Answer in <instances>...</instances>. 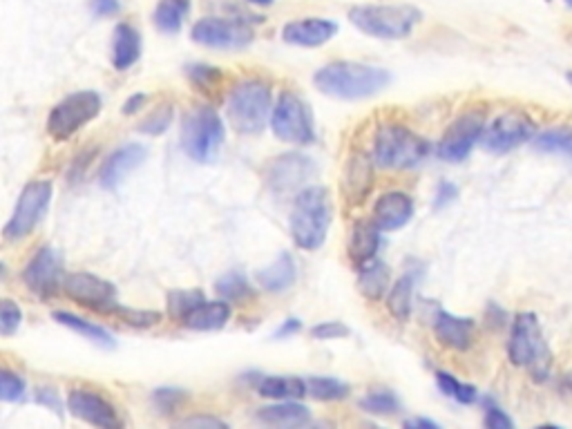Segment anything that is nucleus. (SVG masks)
I'll return each instance as SVG.
<instances>
[{
    "label": "nucleus",
    "mask_w": 572,
    "mask_h": 429,
    "mask_svg": "<svg viewBox=\"0 0 572 429\" xmlns=\"http://www.w3.org/2000/svg\"><path fill=\"white\" fill-rule=\"evenodd\" d=\"M313 83L331 99L360 101L383 92L392 83V74L367 63L338 61L320 68L313 76Z\"/></svg>",
    "instance_id": "nucleus-1"
},
{
    "label": "nucleus",
    "mask_w": 572,
    "mask_h": 429,
    "mask_svg": "<svg viewBox=\"0 0 572 429\" xmlns=\"http://www.w3.org/2000/svg\"><path fill=\"white\" fill-rule=\"evenodd\" d=\"M331 217L333 206L327 188L311 186L300 190L289 222L293 242L304 251H318L327 242Z\"/></svg>",
    "instance_id": "nucleus-2"
},
{
    "label": "nucleus",
    "mask_w": 572,
    "mask_h": 429,
    "mask_svg": "<svg viewBox=\"0 0 572 429\" xmlns=\"http://www.w3.org/2000/svg\"><path fill=\"white\" fill-rule=\"evenodd\" d=\"M429 143L396 123H387L378 130L374 141V161L387 170H412L425 164Z\"/></svg>",
    "instance_id": "nucleus-3"
},
{
    "label": "nucleus",
    "mask_w": 572,
    "mask_h": 429,
    "mask_svg": "<svg viewBox=\"0 0 572 429\" xmlns=\"http://www.w3.org/2000/svg\"><path fill=\"white\" fill-rule=\"evenodd\" d=\"M349 21L362 34L392 41L412 34L423 14L412 5H358L349 12Z\"/></svg>",
    "instance_id": "nucleus-4"
},
{
    "label": "nucleus",
    "mask_w": 572,
    "mask_h": 429,
    "mask_svg": "<svg viewBox=\"0 0 572 429\" xmlns=\"http://www.w3.org/2000/svg\"><path fill=\"white\" fill-rule=\"evenodd\" d=\"M508 354L514 365L528 369L537 380L548 378L550 349L546 340H543L535 313H519V316L514 318Z\"/></svg>",
    "instance_id": "nucleus-5"
},
{
    "label": "nucleus",
    "mask_w": 572,
    "mask_h": 429,
    "mask_svg": "<svg viewBox=\"0 0 572 429\" xmlns=\"http://www.w3.org/2000/svg\"><path fill=\"white\" fill-rule=\"evenodd\" d=\"M228 121L240 135H260L271 112V88L262 81H242L228 97Z\"/></svg>",
    "instance_id": "nucleus-6"
},
{
    "label": "nucleus",
    "mask_w": 572,
    "mask_h": 429,
    "mask_svg": "<svg viewBox=\"0 0 572 429\" xmlns=\"http://www.w3.org/2000/svg\"><path fill=\"white\" fill-rule=\"evenodd\" d=\"M222 143L224 123L215 108L202 106L186 114L184 123H181V148L190 159L199 161V164H211L219 155Z\"/></svg>",
    "instance_id": "nucleus-7"
},
{
    "label": "nucleus",
    "mask_w": 572,
    "mask_h": 429,
    "mask_svg": "<svg viewBox=\"0 0 572 429\" xmlns=\"http://www.w3.org/2000/svg\"><path fill=\"white\" fill-rule=\"evenodd\" d=\"M101 97L92 90L74 92L52 108L47 117V135L54 141H65L76 135L83 126L99 117Z\"/></svg>",
    "instance_id": "nucleus-8"
},
{
    "label": "nucleus",
    "mask_w": 572,
    "mask_h": 429,
    "mask_svg": "<svg viewBox=\"0 0 572 429\" xmlns=\"http://www.w3.org/2000/svg\"><path fill=\"white\" fill-rule=\"evenodd\" d=\"M271 130L280 141L295 143V146H307V143L316 139L311 110L307 103L293 92H284L278 106L273 108Z\"/></svg>",
    "instance_id": "nucleus-9"
},
{
    "label": "nucleus",
    "mask_w": 572,
    "mask_h": 429,
    "mask_svg": "<svg viewBox=\"0 0 572 429\" xmlns=\"http://www.w3.org/2000/svg\"><path fill=\"white\" fill-rule=\"evenodd\" d=\"M52 202V184L50 181H30L18 197L14 215L5 226V237L9 242H18L30 235L36 224L41 222L47 206Z\"/></svg>",
    "instance_id": "nucleus-10"
},
{
    "label": "nucleus",
    "mask_w": 572,
    "mask_h": 429,
    "mask_svg": "<svg viewBox=\"0 0 572 429\" xmlns=\"http://www.w3.org/2000/svg\"><path fill=\"white\" fill-rule=\"evenodd\" d=\"M532 135H535L532 119H528L523 112H505L483 130L481 143L488 152L503 155V152H510L519 148L521 143L530 141Z\"/></svg>",
    "instance_id": "nucleus-11"
},
{
    "label": "nucleus",
    "mask_w": 572,
    "mask_h": 429,
    "mask_svg": "<svg viewBox=\"0 0 572 429\" xmlns=\"http://www.w3.org/2000/svg\"><path fill=\"white\" fill-rule=\"evenodd\" d=\"M193 41L213 50H242L253 41V32L244 21L208 16L195 23Z\"/></svg>",
    "instance_id": "nucleus-12"
},
{
    "label": "nucleus",
    "mask_w": 572,
    "mask_h": 429,
    "mask_svg": "<svg viewBox=\"0 0 572 429\" xmlns=\"http://www.w3.org/2000/svg\"><path fill=\"white\" fill-rule=\"evenodd\" d=\"M485 114L483 112H465L456 119L438 143V157L452 164H459L470 155L474 143L483 137Z\"/></svg>",
    "instance_id": "nucleus-13"
},
{
    "label": "nucleus",
    "mask_w": 572,
    "mask_h": 429,
    "mask_svg": "<svg viewBox=\"0 0 572 429\" xmlns=\"http://www.w3.org/2000/svg\"><path fill=\"white\" fill-rule=\"evenodd\" d=\"M63 291L70 300L88 309H99L110 313L117 300V289L108 280H101L90 273H72L63 282Z\"/></svg>",
    "instance_id": "nucleus-14"
},
{
    "label": "nucleus",
    "mask_w": 572,
    "mask_h": 429,
    "mask_svg": "<svg viewBox=\"0 0 572 429\" xmlns=\"http://www.w3.org/2000/svg\"><path fill=\"white\" fill-rule=\"evenodd\" d=\"M63 278V255L54 246H43L23 271V282L32 293L47 298L56 293Z\"/></svg>",
    "instance_id": "nucleus-15"
},
{
    "label": "nucleus",
    "mask_w": 572,
    "mask_h": 429,
    "mask_svg": "<svg viewBox=\"0 0 572 429\" xmlns=\"http://www.w3.org/2000/svg\"><path fill=\"white\" fill-rule=\"evenodd\" d=\"M313 173H316L313 159L298 155V152H289V155H282L271 161L266 179H269V188L273 193L286 195L307 184Z\"/></svg>",
    "instance_id": "nucleus-16"
},
{
    "label": "nucleus",
    "mask_w": 572,
    "mask_h": 429,
    "mask_svg": "<svg viewBox=\"0 0 572 429\" xmlns=\"http://www.w3.org/2000/svg\"><path fill=\"white\" fill-rule=\"evenodd\" d=\"M70 414L79 418V421L94 425V427H121L117 416V409L106 398L99 396L90 389H72L68 396Z\"/></svg>",
    "instance_id": "nucleus-17"
},
{
    "label": "nucleus",
    "mask_w": 572,
    "mask_h": 429,
    "mask_svg": "<svg viewBox=\"0 0 572 429\" xmlns=\"http://www.w3.org/2000/svg\"><path fill=\"white\" fill-rule=\"evenodd\" d=\"M146 157L148 150L139 146V143H128V146L114 150L112 155L103 161V166L99 170V184L106 190L119 188L123 184V179L130 173H135L143 161H146Z\"/></svg>",
    "instance_id": "nucleus-18"
},
{
    "label": "nucleus",
    "mask_w": 572,
    "mask_h": 429,
    "mask_svg": "<svg viewBox=\"0 0 572 429\" xmlns=\"http://www.w3.org/2000/svg\"><path fill=\"white\" fill-rule=\"evenodd\" d=\"M374 188V161L362 152L351 155L345 175H342V195H345L347 204L358 206L367 199V195Z\"/></svg>",
    "instance_id": "nucleus-19"
},
{
    "label": "nucleus",
    "mask_w": 572,
    "mask_h": 429,
    "mask_svg": "<svg viewBox=\"0 0 572 429\" xmlns=\"http://www.w3.org/2000/svg\"><path fill=\"white\" fill-rule=\"evenodd\" d=\"M338 34V25L327 18H307V21H293L284 25L282 38L286 43L298 47H320L329 43Z\"/></svg>",
    "instance_id": "nucleus-20"
},
{
    "label": "nucleus",
    "mask_w": 572,
    "mask_h": 429,
    "mask_svg": "<svg viewBox=\"0 0 572 429\" xmlns=\"http://www.w3.org/2000/svg\"><path fill=\"white\" fill-rule=\"evenodd\" d=\"M414 215V202L407 193H385L374 206V222L380 231H398Z\"/></svg>",
    "instance_id": "nucleus-21"
},
{
    "label": "nucleus",
    "mask_w": 572,
    "mask_h": 429,
    "mask_svg": "<svg viewBox=\"0 0 572 429\" xmlns=\"http://www.w3.org/2000/svg\"><path fill=\"white\" fill-rule=\"evenodd\" d=\"M434 333L443 347L465 351L472 345L474 320L452 316V313L447 311H438L434 318Z\"/></svg>",
    "instance_id": "nucleus-22"
},
{
    "label": "nucleus",
    "mask_w": 572,
    "mask_h": 429,
    "mask_svg": "<svg viewBox=\"0 0 572 429\" xmlns=\"http://www.w3.org/2000/svg\"><path fill=\"white\" fill-rule=\"evenodd\" d=\"M141 56V34L128 23L114 27L112 34V65L119 72L130 70Z\"/></svg>",
    "instance_id": "nucleus-23"
},
{
    "label": "nucleus",
    "mask_w": 572,
    "mask_h": 429,
    "mask_svg": "<svg viewBox=\"0 0 572 429\" xmlns=\"http://www.w3.org/2000/svg\"><path fill=\"white\" fill-rule=\"evenodd\" d=\"M380 246V228L371 222H356L349 237V257L356 266L374 260Z\"/></svg>",
    "instance_id": "nucleus-24"
},
{
    "label": "nucleus",
    "mask_w": 572,
    "mask_h": 429,
    "mask_svg": "<svg viewBox=\"0 0 572 429\" xmlns=\"http://www.w3.org/2000/svg\"><path fill=\"white\" fill-rule=\"evenodd\" d=\"M295 278H298V269H295L293 257L286 251L275 257V262L271 266H266V269L257 273V282H260L264 291L271 293L289 291Z\"/></svg>",
    "instance_id": "nucleus-25"
},
{
    "label": "nucleus",
    "mask_w": 572,
    "mask_h": 429,
    "mask_svg": "<svg viewBox=\"0 0 572 429\" xmlns=\"http://www.w3.org/2000/svg\"><path fill=\"white\" fill-rule=\"evenodd\" d=\"M257 418H260L264 425L271 427H300L311 421V414L304 405L291 403V400H280L278 405L262 407L260 412H257Z\"/></svg>",
    "instance_id": "nucleus-26"
},
{
    "label": "nucleus",
    "mask_w": 572,
    "mask_h": 429,
    "mask_svg": "<svg viewBox=\"0 0 572 429\" xmlns=\"http://www.w3.org/2000/svg\"><path fill=\"white\" fill-rule=\"evenodd\" d=\"M228 318H231V304L224 302V300H217V302L204 300L184 320V324L193 331H217V329L226 327Z\"/></svg>",
    "instance_id": "nucleus-27"
},
{
    "label": "nucleus",
    "mask_w": 572,
    "mask_h": 429,
    "mask_svg": "<svg viewBox=\"0 0 572 429\" xmlns=\"http://www.w3.org/2000/svg\"><path fill=\"white\" fill-rule=\"evenodd\" d=\"M358 289L367 300L378 302L389 289V269L385 262L369 260L358 266Z\"/></svg>",
    "instance_id": "nucleus-28"
},
{
    "label": "nucleus",
    "mask_w": 572,
    "mask_h": 429,
    "mask_svg": "<svg viewBox=\"0 0 572 429\" xmlns=\"http://www.w3.org/2000/svg\"><path fill=\"white\" fill-rule=\"evenodd\" d=\"M54 320L59 322V324H63V327L76 331L85 340H90V342H94V345H99L101 349H114V347H117V340H114V336L108 329H103V327H99V324L74 316V313L56 311Z\"/></svg>",
    "instance_id": "nucleus-29"
},
{
    "label": "nucleus",
    "mask_w": 572,
    "mask_h": 429,
    "mask_svg": "<svg viewBox=\"0 0 572 429\" xmlns=\"http://www.w3.org/2000/svg\"><path fill=\"white\" fill-rule=\"evenodd\" d=\"M257 392L273 400H295L309 394L307 380L295 376H266L257 385Z\"/></svg>",
    "instance_id": "nucleus-30"
},
{
    "label": "nucleus",
    "mask_w": 572,
    "mask_h": 429,
    "mask_svg": "<svg viewBox=\"0 0 572 429\" xmlns=\"http://www.w3.org/2000/svg\"><path fill=\"white\" fill-rule=\"evenodd\" d=\"M414 286L416 278L412 273H405L403 278H398L389 291L387 309L398 322H407L412 316V298H414Z\"/></svg>",
    "instance_id": "nucleus-31"
},
{
    "label": "nucleus",
    "mask_w": 572,
    "mask_h": 429,
    "mask_svg": "<svg viewBox=\"0 0 572 429\" xmlns=\"http://www.w3.org/2000/svg\"><path fill=\"white\" fill-rule=\"evenodd\" d=\"M188 9V0H159L155 9L157 30L164 34H177L181 25H184V18L188 16Z\"/></svg>",
    "instance_id": "nucleus-32"
},
{
    "label": "nucleus",
    "mask_w": 572,
    "mask_h": 429,
    "mask_svg": "<svg viewBox=\"0 0 572 429\" xmlns=\"http://www.w3.org/2000/svg\"><path fill=\"white\" fill-rule=\"evenodd\" d=\"M202 302H204V293L197 289L168 293V316L177 322H184Z\"/></svg>",
    "instance_id": "nucleus-33"
},
{
    "label": "nucleus",
    "mask_w": 572,
    "mask_h": 429,
    "mask_svg": "<svg viewBox=\"0 0 572 429\" xmlns=\"http://www.w3.org/2000/svg\"><path fill=\"white\" fill-rule=\"evenodd\" d=\"M307 389L309 396H313L316 400H342L349 396V385L329 376L307 378Z\"/></svg>",
    "instance_id": "nucleus-34"
},
{
    "label": "nucleus",
    "mask_w": 572,
    "mask_h": 429,
    "mask_svg": "<svg viewBox=\"0 0 572 429\" xmlns=\"http://www.w3.org/2000/svg\"><path fill=\"white\" fill-rule=\"evenodd\" d=\"M215 289L228 302H240L251 295V284L242 271H228L217 280Z\"/></svg>",
    "instance_id": "nucleus-35"
},
{
    "label": "nucleus",
    "mask_w": 572,
    "mask_h": 429,
    "mask_svg": "<svg viewBox=\"0 0 572 429\" xmlns=\"http://www.w3.org/2000/svg\"><path fill=\"white\" fill-rule=\"evenodd\" d=\"M360 409L374 416H392L398 414L400 400L392 392H369L365 398H360Z\"/></svg>",
    "instance_id": "nucleus-36"
},
{
    "label": "nucleus",
    "mask_w": 572,
    "mask_h": 429,
    "mask_svg": "<svg viewBox=\"0 0 572 429\" xmlns=\"http://www.w3.org/2000/svg\"><path fill=\"white\" fill-rule=\"evenodd\" d=\"M436 383H438V387H441V392H443L445 396L454 398L456 403L472 405L474 400H476V387L461 383V380H456L454 376L445 374V371H438V374H436Z\"/></svg>",
    "instance_id": "nucleus-37"
},
{
    "label": "nucleus",
    "mask_w": 572,
    "mask_h": 429,
    "mask_svg": "<svg viewBox=\"0 0 572 429\" xmlns=\"http://www.w3.org/2000/svg\"><path fill=\"white\" fill-rule=\"evenodd\" d=\"M535 148L541 152H566L572 155V132L570 130H548L535 139Z\"/></svg>",
    "instance_id": "nucleus-38"
},
{
    "label": "nucleus",
    "mask_w": 572,
    "mask_h": 429,
    "mask_svg": "<svg viewBox=\"0 0 572 429\" xmlns=\"http://www.w3.org/2000/svg\"><path fill=\"white\" fill-rule=\"evenodd\" d=\"M25 396V380L14 374V371L5 369L3 374H0V398L5 400V403H18V400H23Z\"/></svg>",
    "instance_id": "nucleus-39"
},
{
    "label": "nucleus",
    "mask_w": 572,
    "mask_h": 429,
    "mask_svg": "<svg viewBox=\"0 0 572 429\" xmlns=\"http://www.w3.org/2000/svg\"><path fill=\"white\" fill-rule=\"evenodd\" d=\"M110 313H117L119 318L126 320L132 327H152V324L161 322L159 311H137V309H123L119 304H114Z\"/></svg>",
    "instance_id": "nucleus-40"
},
{
    "label": "nucleus",
    "mask_w": 572,
    "mask_h": 429,
    "mask_svg": "<svg viewBox=\"0 0 572 429\" xmlns=\"http://www.w3.org/2000/svg\"><path fill=\"white\" fill-rule=\"evenodd\" d=\"M173 117H175V112L170 106L157 108L148 119H143L139 130L146 132V135H161V132H166L170 123H173Z\"/></svg>",
    "instance_id": "nucleus-41"
},
{
    "label": "nucleus",
    "mask_w": 572,
    "mask_h": 429,
    "mask_svg": "<svg viewBox=\"0 0 572 429\" xmlns=\"http://www.w3.org/2000/svg\"><path fill=\"white\" fill-rule=\"evenodd\" d=\"M21 320H23V313L18 309V304H14L12 300H3L0 304V333L3 336H12V333L18 331L21 327Z\"/></svg>",
    "instance_id": "nucleus-42"
},
{
    "label": "nucleus",
    "mask_w": 572,
    "mask_h": 429,
    "mask_svg": "<svg viewBox=\"0 0 572 429\" xmlns=\"http://www.w3.org/2000/svg\"><path fill=\"white\" fill-rule=\"evenodd\" d=\"M188 76L195 88H202V90H211L213 85L222 81V72H219L217 68H208V65H190Z\"/></svg>",
    "instance_id": "nucleus-43"
},
{
    "label": "nucleus",
    "mask_w": 572,
    "mask_h": 429,
    "mask_svg": "<svg viewBox=\"0 0 572 429\" xmlns=\"http://www.w3.org/2000/svg\"><path fill=\"white\" fill-rule=\"evenodd\" d=\"M152 400H155V407L159 409V412L173 414L175 409L186 400V392H181V389H157Z\"/></svg>",
    "instance_id": "nucleus-44"
},
{
    "label": "nucleus",
    "mask_w": 572,
    "mask_h": 429,
    "mask_svg": "<svg viewBox=\"0 0 572 429\" xmlns=\"http://www.w3.org/2000/svg\"><path fill=\"white\" fill-rule=\"evenodd\" d=\"M349 327L342 322H322L311 329V336L316 340H338L349 336Z\"/></svg>",
    "instance_id": "nucleus-45"
},
{
    "label": "nucleus",
    "mask_w": 572,
    "mask_h": 429,
    "mask_svg": "<svg viewBox=\"0 0 572 429\" xmlns=\"http://www.w3.org/2000/svg\"><path fill=\"white\" fill-rule=\"evenodd\" d=\"M485 427H490V429H512L514 423H512V418L503 412V409L490 407L488 412H485Z\"/></svg>",
    "instance_id": "nucleus-46"
},
{
    "label": "nucleus",
    "mask_w": 572,
    "mask_h": 429,
    "mask_svg": "<svg viewBox=\"0 0 572 429\" xmlns=\"http://www.w3.org/2000/svg\"><path fill=\"white\" fill-rule=\"evenodd\" d=\"M90 9H92L94 16L106 18V16L119 14L121 3H119V0H90Z\"/></svg>",
    "instance_id": "nucleus-47"
},
{
    "label": "nucleus",
    "mask_w": 572,
    "mask_h": 429,
    "mask_svg": "<svg viewBox=\"0 0 572 429\" xmlns=\"http://www.w3.org/2000/svg\"><path fill=\"white\" fill-rule=\"evenodd\" d=\"M456 195H459V188H456L454 184H450V181H443V184L438 186V190H436L434 206H436V208H445L447 204L454 202Z\"/></svg>",
    "instance_id": "nucleus-48"
},
{
    "label": "nucleus",
    "mask_w": 572,
    "mask_h": 429,
    "mask_svg": "<svg viewBox=\"0 0 572 429\" xmlns=\"http://www.w3.org/2000/svg\"><path fill=\"white\" fill-rule=\"evenodd\" d=\"M181 427H206V429H215V427H226V423L217 421V418H208V416H197V418H186V421H179Z\"/></svg>",
    "instance_id": "nucleus-49"
},
{
    "label": "nucleus",
    "mask_w": 572,
    "mask_h": 429,
    "mask_svg": "<svg viewBox=\"0 0 572 429\" xmlns=\"http://www.w3.org/2000/svg\"><path fill=\"white\" fill-rule=\"evenodd\" d=\"M302 329V324H300V320H295V318H289V320H284V324L282 327L275 331V338H289V336H293V333H298Z\"/></svg>",
    "instance_id": "nucleus-50"
},
{
    "label": "nucleus",
    "mask_w": 572,
    "mask_h": 429,
    "mask_svg": "<svg viewBox=\"0 0 572 429\" xmlns=\"http://www.w3.org/2000/svg\"><path fill=\"white\" fill-rule=\"evenodd\" d=\"M146 101H148L146 94H132V97L126 101V106H123V114L139 112L143 106H146Z\"/></svg>",
    "instance_id": "nucleus-51"
},
{
    "label": "nucleus",
    "mask_w": 572,
    "mask_h": 429,
    "mask_svg": "<svg viewBox=\"0 0 572 429\" xmlns=\"http://www.w3.org/2000/svg\"><path fill=\"white\" fill-rule=\"evenodd\" d=\"M38 403H47L52 409H56V412H61V403H59V400H56V396L50 394V392H41V394H38Z\"/></svg>",
    "instance_id": "nucleus-52"
},
{
    "label": "nucleus",
    "mask_w": 572,
    "mask_h": 429,
    "mask_svg": "<svg viewBox=\"0 0 572 429\" xmlns=\"http://www.w3.org/2000/svg\"><path fill=\"white\" fill-rule=\"evenodd\" d=\"M405 427H425V429H436L438 423L427 421V418H414V421H405Z\"/></svg>",
    "instance_id": "nucleus-53"
},
{
    "label": "nucleus",
    "mask_w": 572,
    "mask_h": 429,
    "mask_svg": "<svg viewBox=\"0 0 572 429\" xmlns=\"http://www.w3.org/2000/svg\"><path fill=\"white\" fill-rule=\"evenodd\" d=\"M246 3H251V5H271V3H275V0H246Z\"/></svg>",
    "instance_id": "nucleus-54"
},
{
    "label": "nucleus",
    "mask_w": 572,
    "mask_h": 429,
    "mask_svg": "<svg viewBox=\"0 0 572 429\" xmlns=\"http://www.w3.org/2000/svg\"><path fill=\"white\" fill-rule=\"evenodd\" d=\"M566 387H568V389H570V392H572V371H570V374L566 376Z\"/></svg>",
    "instance_id": "nucleus-55"
},
{
    "label": "nucleus",
    "mask_w": 572,
    "mask_h": 429,
    "mask_svg": "<svg viewBox=\"0 0 572 429\" xmlns=\"http://www.w3.org/2000/svg\"><path fill=\"white\" fill-rule=\"evenodd\" d=\"M566 3H568V5H570V7H572V0H566Z\"/></svg>",
    "instance_id": "nucleus-56"
}]
</instances>
